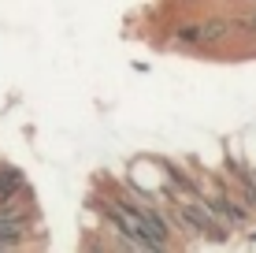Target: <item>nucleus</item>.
<instances>
[{
  "instance_id": "nucleus-3",
  "label": "nucleus",
  "mask_w": 256,
  "mask_h": 253,
  "mask_svg": "<svg viewBox=\"0 0 256 253\" xmlns=\"http://www.w3.org/2000/svg\"><path fill=\"white\" fill-rule=\"evenodd\" d=\"M226 34H230V19H204V23H197V49L223 45Z\"/></svg>"
},
{
  "instance_id": "nucleus-2",
  "label": "nucleus",
  "mask_w": 256,
  "mask_h": 253,
  "mask_svg": "<svg viewBox=\"0 0 256 253\" xmlns=\"http://www.w3.org/2000/svg\"><path fill=\"white\" fill-rule=\"evenodd\" d=\"M204 205L212 208V216H216L223 227H245V223H249V208L238 201V197H230V194H219V197H212Z\"/></svg>"
},
{
  "instance_id": "nucleus-5",
  "label": "nucleus",
  "mask_w": 256,
  "mask_h": 253,
  "mask_svg": "<svg viewBox=\"0 0 256 253\" xmlns=\"http://www.w3.org/2000/svg\"><path fill=\"white\" fill-rule=\"evenodd\" d=\"M174 41H182V45H197V23H182L178 30H174Z\"/></svg>"
},
{
  "instance_id": "nucleus-4",
  "label": "nucleus",
  "mask_w": 256,
  "mask_h": 253,
  "mask_svg": "<svg viewBox=\"0 0 256 253\" xmlns=\"http://www.w3.org/2000/svg\"><path fill=\"white\" fill-rule=\"evenodd\" d=\"M19 186H22V179L15 175V171H0V201H8Z\"/></svg>"
},
{
  "instance_id": "nucleus-6",
  "label": "nucleus",
  "mask_w": 256,
  "mask_h": 253,
  "mask_svg": "<svg viewBox=\"0 0 256 253\" xmlns=\"http://www.w3.org/2000/svg\"><path fill=\"white\" fill-rule=\"evenodd\" d=\"M242 26H245V34H256V15H249V19H245Z\"/></svg>"
},
{
  "instance_id": "nucleus-1",
  "label": "nucleus",
  "mask_w": 256,
  "mask_h": 253,
  "mask_svg": "<svg viewBox=\"0 0 256 253\" xmlns=\"http://www.w3.org/2000/svg\"><path fill=\"white\" fill-rule=\"evenodd\" d=\"M174 216H178V223H182V227H186L190 234H208V238H223V223L212 216V208H208L204 201H178Z\"/></svg>"
}]
</instances>
